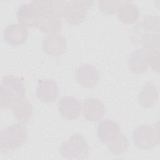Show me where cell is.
Returning a JSON list of instances; mask_svg holds the SVG:
<instances>
[{"label": "cell", "instance_id": "21", "mask_svg": "<svg viewBox=\"0 0 160 160\" xmlns=\"http://www.w3.org/2000/svg\"><path fill=\"white\" fill-rule=\"evenodd\" d=\"M129 144V142L127 137L120 132L114 139L107 144V147L111 154L119 156L127 150Z\"/></svg>", "mask_w": 160, "mask_h": 160}, {"label": "cell", "instance_id": "9", "mask_svg": "<svg viewBox=\"0 0 160 160\" xmlns=\"http://www.w3.org/2000/svg\"><path fill=\"white\" fill-rule=\"evenodd\" d=\"M99 72L92 64H82L79 66L75 72V78L81 86L92 88L96 86L99 81Z\"/></svg>", "mask_w": 160, "mask_h": 160}, {"label": "cell", "instance_id": "15", "mask_svg": "<svg viewBox=\"0 0 160 160\" xmlns=\"http://www.w3.org/2000/svg\"><path fill=\"white\" fill-rule=\"evenodd\" d=\"M120 133L118 124L109 119L102 120L98 125L96 134L100 141L108 144L114 139Z\"/></svg>", "mask_w": 160, "mask_h": 160}, {"label": "cell", "instance_id": "16", "mask_svg": "<svg viewBox=\"0 0 160 160\" xmlns=\"http://www.w3.org/2000/svg\"><path fill=\"white\" fill-rule=\"evenodd\" d=\"M119 20L126 24H133L139 18V10L137 6L130 1L122 2L117 10Z\"/></svg>", "mask_w": 160, "mask_h": 160}, {"label": "cell", "instance_id": "6", "mask_svg": "<svg viewBox=\"0 0 160 160\" xmlns=\"http://www.w3.org/2000/svg\"><path fill=\"white\" fill-rule=\"evenodd\" d=\"M159 122L151 127L148 125H141L137 127L132 132L134 144L140 149L147 150L154 148L159 143Z\"/></svg>", "mask_w": 160, "mask_h": 160}, {"label": "cell", "instance_id": "20", "mask_svg": "<svg viewBox=\"0 0 160 160\" xmlns=\"http://www.w3.org/2000/svg\"><path fill=\"white\" fill-rule=\"evenodd\" d=\"M62 21L58 18H47L41 19L37 28L43 33L49 34L58 32L62 28Z\"/></svg>", "mask_w": 160, "mask_h": 160}, {"label": "cell", "instance_id": "23", "mask_svg": "<svg viewBox=\"0 0 160 160\" xmlns=\"http://www.w3.org/2000/svg\"><path fill=\"white\" fill-rule=\"evenodd\" d=\"M149 68L154 71L159 70V49H153L149 62Z\"/></svg>", "mask_w": 160, "mask_h": 160}, {"label": "cell", "instance_id": "13", "mask_svg": "<svg viewBox=\"0 0 160 160\" xmlns=\"http://www.w3.org/2000/svg\"><path fill=\"white\" fill-rule=\"evenodd\" d=\"M81 109V103L75 97L64 96L59 102V112L66 119L74 120L77 119L80 115Z\"/></svg>", "mask_w": 160, "mask_h": 160}, {"label": "cell", "instance_id": "1", "mask_svg": "<svg viewBox=\"0 0 160 160\" xmlns=\"http://www.w3.org/2000/svg\"><path fill=\"white\" fill-rule=\"evenodd\" d=\"M159 18L147 15L129 31V39L134 44L152 49H159Z\"/></svg>", "mask_w": 160, "mask_h": 160}, {"label": "cell", "instance_id": "7", "mask_svg": "<svg viewBox=\"0 0 160 160\" xmlns=\"http://www.w3.org/2000/svg\"><path fill=\"white\" fill-rule=\"evenodd\" d=\"M92 1H69L66 2L62 17L71 25H78L86 19L87 11L92 6Z\"/></svg>", "mask_w": 160, "mask_h": 160}, {"label": "cell", "instance_id": "10", "mask_svg": "<svg viewBox=\"0 0 160 160\" xmlns=\"http://www.w3.org/2000/svg\"><path fill=\"white\" fill-rule=\"evenodd\" d=\"M42 48L43 51L50 56H60L66 50V39L58 32L47 34L42 41Z\"/></svg>", "mask_w": 160, "mask_h": 160}, {"label": "cell", "instance_id": "2", "mask_svg": "<svg viewBox=\"0 0 160 160\" xmlns=\"http://www.w3.org/2000/svg\"><path fill=\"white\" fill-rule=\"evenodd\" d=\"M24 96L25 88L19 78L14 75H6L1 78L0 105L2 108H12L24 98Z\"/></svg>", "mask_w": 160, "mask_h": 160}, {"label": "cell", "instance_id": "19", "mask_svg": "<svg viewBox=\"0 0 160 160\" xmlns=\"http://www.w3.org/2000/svg\"><path fill=\"white\" fill-rule=\"evenodd\" d=\"M17 19L19 23L29 28H37L38 21L33 18L30 8L29 4H23L19 6L16 12Z\"/></svg>", "mask_w": 160, "mask_h": 160}, {"label": "cell", "instance_id": "22", "mask_svg": "<svg viewBox=\"0 0 160 160\" xmlns=\"http://www.w3.org/2000/svg\"><path fill=\"white\" fill-rule=\"evenodd\" d=\"M98 7L101 12L106 14H111L117 11L122 3L121 1H99Z\"/></svg>", "mask_w": 160, "mask_h": 160}, {"label": "cell", "instance_id": "12", "mask_svg": "<svg viewBox=\"0 0 160 160\" xmlns=\"http://www.w3.org/2000/svg\"><path fill=\"white\" fill-rule=\"evenodd\" d=\"M81 111L86 119L91 121H98L104 117L106 108L100 99L90 98L82 102Z\"/></svg>", "mask_w": 160, "mask_h": 160}, {"label": "cell", "instance_id": "18", "mask_svg": "<svg viewBox=\"0 0 160 160\" xmlns=\"http://www.w3.org/2000/svg\"><path fill=\"white\" fill-rule=\"evenodd\" d=\"M12 112L19 123L25 124L31 119L33 114V108L32 104L28 99L24 98L12 107Z\"/></svg>", "mask_w": 160, "mask_h": 160}, {"label": "cell", "instance_id": "11", "mask_svg": "<svg viewBox=\"0 0 160 160\" xmlns=\"http://www.w3.org/2000/svg\"><path fill=\"white\" fill-rule=\"evenodd\" d=\"M3 38L11 46H21L28 39L29 32L28 28L20 23L9 24L3 31Z\"/></svg>", "mask_w": 160, "mask_h": 160}, {"label": "cell", "instance_id": "4", "mask_svg": "<svg viewBox=\"0 0 160 160\" xmlns=\"http://www.w3.org/2000/svg\"><path fill=\"white\" fill-rule=\"evenodd\" d=\"M59 151L66 159H84L89 154V147L83 136L80 134H73L61 143Z\"/></svg>", "mask_w": 160, "mask_h": 160}, {"label": "cell", "instance_id": "3", "mask_svg": "<svg viewBox=\"0 0 160 160\" xmlns=\"http://www.w3.org/2000/svg\"><path fill=\"white\" fill-rule=\"evenodd\" d=\"M27 139V131L23 124H11L1 131L0 148L2 152H7L21 148Z\"/></svg>", "mask_w": 160, "mask_h": 160}, {"label": "cell", "instance_id": "14", "mask_svg": "<svg viewBox=\"0 0 160 160\" xmlns=\"http://www.w3.org/2000/svg\"><path fill=\"white\" fill-rule=\"evenodd\" d=\"M37 98L44 102H52L58 96V86L57 83L52 79L39 80L36 88Z\"/></svg>", "mask_w": 160, "mask_h": 160}, {"label": "cell", "instance_id": "5", "mask_svg": "<svg viewBox=\"0 0 160 160\" xmlns=\"http://www.w3.org/2000/svg\"><path fill=\"white\" fill-rule=\"evenodd\" d=\"M29 4L31 14L38 24L39 21L44 18L62 17L66 1L36 0L32 1Z\"/></svg>", "mask_w": 160, "mask_h": 160}, {"label": "cell", "instance_id": "17", "mask_svg": "<svg viewBox=\"0 0 160 160\" xmlns=\"http://www.w3.org/2000/svg\"><path fill=\"white\" fill-rule=\"evenodd\" d=\"M159 94L157 88L151 82L144 84L139 92L138 100L143 108H150L158 101Z\"/></svg>", "mask_w": 160, "mask_h": 160}, {"label": "cell", "instance_id": "8", "mask_svg": "<svg viewBox=\"0 0 160 160\" xmlns=\"http://www.w3.org/2000/svg\"><path fill=\"white\" fill-rule=\"evenodd\" d=\"M152 49L141 48L133 51L128 59V67L131 72L140 74L146 72L149 68Z\"/></svg>", "mask_w": 160, "mask_h": 160}]
</instances>
